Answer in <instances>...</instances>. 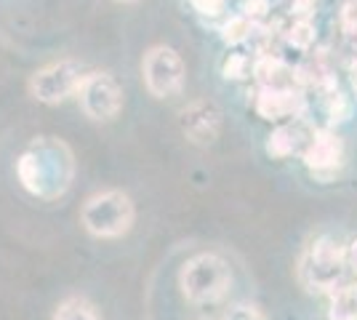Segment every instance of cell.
Returning <instances> with one entry per match:
<instances>
[{"label":"cell","mask_w":357,"mask_h":320,"mask_svg":"<svg viewBox=\"0 0 357 320\" xmlns=\"http://www.w3.org/2000/svg\"><path fill=\"white\" fill-rule=\"evenodd\" d=\"M314 38H317V32H314L310 19H298V22H294V27H291L288 35H285V40H288L291 46H296L298 51H307V48L314 43Z\"/></svg>","instance_id":"9a60e30c"},{"label":"cell","mask_w":357,"mask_h":320,"mask_svg":"<svg viewBox=\"0 0 357 320\" xmlns=\"http://www.w3.org/2000/svg\"><path fill=\"white\" fill-rule=\"evenodd\" d=\"M118 3H136V0H118Z\"/></svg>","instance_id":"7402d4cb"},{"label":"cell","mask_w":357,"mask_h":320,"mask_svg":"<svg viewBox=\"0 0 357 320\" xmlns=\"http://www.w3.org/2000/svg\"><path fill=\"white\" fill-rule=\"evenodd\" d=\"M251 75V61L243 54H229L224 61V77L227 80H243V77Z\"/></svg>","instance_id":"2e32d148"},{"label":"cell","mask_w":357,"mask_h":320,"mask_svg":"<svg viewBox=\"0 0 357 320\" xmlns=\"http://www.w3.org/2000/svg\"><path fill=\"white\" fill-rule=\"evenodd\" d=\"M86 67L77 59H59L40 67L30 77V93L32 99L43 102V105H59L64 99H70L77 93L80 83L86 80Z\"/></svg>","instance_id":"5b68a950"},{"label":"cell","mask_w":357,"mask_h":320,"mask_svg":"<svg viewBox=\"0 0 357 320\" xmlns=\"http://www.w3.org/2000/svg\"><path fill=\"white\" fill-rule=\"evenodd\" d=\"M251 35H253V19H248L245 14L229 16L222 27V40L227 46H240V43H245Z\"/></svg>","instance_id":"5bb4252c"},{"label":"cell","mask_w":357,"mask_h":320,"mask_svg":"<svg viewBox=\"0 0 357 320\" xmlns=\"http://www.w3.org/2000/svg\"><path fill=\"white\" fill-rule=\"evenodd\" d=\"M347 273V248L333 238H317L298 261V280L310 294H331Z\"/></svg>","instance_id":"277c9868"},{"label":"cell","mask_w":357,"mask_h":320,"mask_svg":"<svg viewBox=\"0 0 357 320\" xmlns=\"http://www.w3.org/2000/svg\"><path fill=\"white\" fill-rule=\"evenodd\" d=\"M253 107L264 121H285L301 112L304 99L294 86H259Z\"/></svg>","instance_id":"30bf717a"},{"label":"cell","mask_w":357,"mask_h":320,"mask_svg":"<svg viewBox=\"0 0 357 320\" xmlns=\"http://www.w3.org/2000/svg\"><path fill=\"white\" fill-rule=\"evenodd\" d=\"M301 147V125L283 123L267 137V153L272 158H288Z\"/></svg>","instance_id":"8fae6325"},{"label":"cell","mask_w":357,"mask_h":320,"mask_svg":"<svg viewBox=\"0 0 357 320\" xmlns=\"http://www.w3.org/2000/svg\"><path fill=\"white\" fill-rule=\"evenodd\" d=\"M77 102L91 121L107 123L123 109V89L109 73H89L77 89Z\"/></svg>","instance_id":"52a82bcc"},{"label":"cell","mask_w":357,"mask_h":320,"mask_svg":"<svg viewBox=\"0 0 357 320\" xmlns=\"http://www.w3.org/2000/svg\"><path fill=\"white\" fill-rule=\"evenodd\" d=\"M304 166L312 171L314 176H333L344 163V142L339 134H333L331 128H317L307 142L304 153H301Z\"/></svg>","instance_id":"ba28073f"},{"label":"cell","mask_w":357,"mask_h":320,"mask_svg":"<svg viewBox=\"0 0 357 320\" xmlns=\"http://www.w3.org/2000/svg\"><path fill=\"white\" fill-rule=\"evenodd\" d=\"M328 320H357V286H339L331 291Z\"/></svg>","instance_id":"7c38bea8"},{"label":"cell","mask_w":357,"mask_h":320,"mask_svg":"<svg viewBox=\"0 0 357 320\" xmlns=\"http://www.w3.org/2000/svg\"><path fill=\"white\" fill-rule=\"evenodd\" d=\"M178 123L190 142L211 144V142H216L219 131H222V109L208 99H197L178 112Z\"/></svg>","instance_id":"9c48e42d"},{"label":"cell","mask_w":357,"mask_h":320,"mask_svg":"<svg viewBox=\"0 0 357 320\" xmlns=\"http://www.w3.org/2000/svg\"><path fill=\"white\" fill-rule=\"evenodd\" d=\"M16 176L22 187L40 200L61 198L75 176L73 150L56 137H38L16 160Z\"/></svg>","instance_id":"6da1fadb"},{"label":"cell","mask_w":357,"mask_h":320,"mask_svg":"<svg viewBox=\"0 0 357 320\" xmlns=\"http://www.w3.org/2000/svg\"><path fill=\"white\" fill-rule=\"evenodd\" d=\"M142 75L155 99H171L184 89L187 67L171 46H152L142 61Z\"/></svg>","instance_id":"8992f818"},{"label":"cell","mask_w":357,"mask_h":320,"mask_svg":"<svg viewBox=\"0 0 357 320\" xmlns=\"http://www.w3.org/2000/svg\"><path fill=\"white\" fill-rule=\"evenodd\" d=\"M224 320H267L256 307H248V305H238L232 307L227 315H224Z\"/></svg>","instance_id":"ac0fdd59"},{"label":"cell","mask_w":357,"mask_h":320,"mask_svg":"<svg viewBox=\"0 0 357 320\" xmlns=\"http://www.w3.org/2000/svg\"><path fill=\"white\" fill-rule=\"evenodd\" d=\"M54 320H99V312H96V307L91 305L89 299H83V296H67L56 307Z\"/></svg>","instance_id":"4fadbf2b"},{"label":"cell","mask_w":357,"mask_h":320,"mask_svg":"<svg viewBox=\"0 0 357 320\" xmlns=\"http://www.w3.org/2000/svg\"><path fill=\"white\" fill-rule=\"evenodd\" d=\"M232 286L229 264L219 254H197L184 261L178 273V289L192 305H216Z\"/></svg>","instance_id":"3957f363"},{"label":"cell","mask_w":357,"mask_h":320,"mask_svg":"<svg viewBox=\"0 0 357 320\" xmlns=\"http://www.w3.org/2000/svg\"><path fill=\"white\" fill-rule=\"evenodd\" d=\"M347 270L357 277V238L347 245Z\"/></svg>","instance_id":"ffe728a7"},{"label":"cell","mask_w":357,"mask_h":320,"mask_svg":"<svg viewBox=\"0 0 357 320\" xmlns=\"http://www.w3.org/2000/svg\"><path fill=\"white\" fill-rule=\"evenodd\" d=\"M134 203L123 190H105L91 195L80 208V224L89 235L102 241H115L128 235L134 227Z\"/></svg>","instance_id":"7a4b0ae2"},{"label":"cell","mask_w":357,"mask_h":320,"mask_svg":"<svg viewBox=\"0 0 357 320\" xmlns=\"http://www.w3.org/2000/svg\"><path fill=\"white\" fill-rule=\"evenodd\" d=\"M349 80H352V89H355V93H357V59L349 64Z\"/></svg>","instance_id":"44dd1931"},{"label":"cell","mask_w":357,"mask_h":320,"mask_svg":"<svg viewBox=\"0 0 357 320\" xmlns=\"http://www.w3.org/2000/svg\"><path fill=\"white\" fill-rule=\"evenodd\" d=\"M269 11V0H245L243 3V14L248 16V19H259V16H264Z\"/></svg>","instance_id":"d6986e66"},{"label":"cell","mask_w":357,"mask_h":320,"mask_svg":"<svg viewBox=\"0 0 357 320\" xmlns=\"http://www.w3.org/2000/svg\"><path fill=\"white\" fill-rule=\"evenodd\" d=\"M190 6H192L195 11L200 16H219L224 14V8H227V0H190Z\"/></svg>","instance_id":"e0dca14e"},{"label":"cell","mask_w":357,"mask_h":320,"mask_svg":"<svg viewBox=\"0 0 357 320\" xmlns=\"http://www.w3.org/2000/svg\"><path fill=\"white\" fill-rule=\"evenodd\" d=\"M355 286H357V283H355Z\"/></svg>","instance_id":"603a6c76"}]
</instances>
